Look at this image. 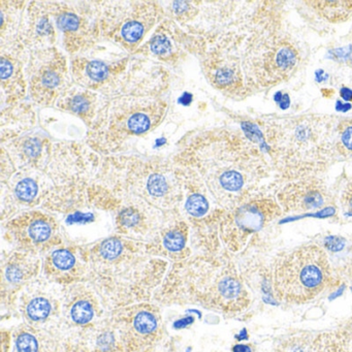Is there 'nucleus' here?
I'll use <instances>...</instances> for the list:
<instances>
[{
    "label": "nucleus",
    "instance_id": "nucleus-26",
    "mask_svg": "<svg viewBox=\"0 0 352 352\" xmlns=\"http://www.w3.org/2000/svg\"><path fill=\"white\" fill-rule=\"evenodd\" d=\"M51 312V305L46 298H38L30 302L28 313L34 320H43L47 318Z\"/></svg>",
    "mask_w": 352,
    "mask_h": 352
},
{
    "label": "nucleus",
    "instance_id": "nucleus-27",
    "mask_svg": "<svg viewBox=\"0 0 352 352\" xmlns=\"http://www.w3.org/2000/svg\"><path fill=\"white\" fill-rule=\"evenodd\" d=\"M72 317L75 322L79 324H86L91 321L94 317V309L91 305L86 300H80L76 302L75 306L72 309Z\"/></svg>",
    "mask_w": 352,
    "mask_h": 352
},
{
    "label": "nucleus",
    "instance_id": "nucleus-31",
    "mask_svg": "<svg viewBox=\"0 0 352 352\" xmlns=\"http://www.w3.org/2000/svg\"><path fill=\"white\" fill-rule=\"evenodd\" d=\"M164 246L170 251H179L184 247L185 236L180 230H172L164 236Z\"/></svg>",
    "mask_w": 352,
    "mask_h": 352
},
{
    "label": "nucleus",
    "instance_id": "nucleus-2",
    "mask_svg": "<svg viewBox=\"0 0 352 352\" xmlns=\"http://www.w3.org/2000/svg\"><path fill=\"white\" fill-rule=\"evenodd\" d=\"M185 150L195 154L207 172L220 203L239 206L248 199L265 172L263 156L248 140L234 131L214 129L191 135Z\"/></svg>",
    "mask_w": 352,
    "mask_h": 352
},
{
    "label": "nucleus",
    "instance_id": "nucleus-4",
    "mask_svg": "<svg viewBox=\"0 0 352 352\" xmlns=\"http://www.w3.org/2000/svg\"><path fill=\"white\" fill-rule=\"evenodd\" d=\"M336 133L337 125L329 118L304 116L272 123L265 135L279 162L311 170L336 151Z\"/></svg>",
    "mask_w": 352,
    "mask_h": 352
},
{
    "label": "nucleus",
    "instance_id": "nucleus-9",
    "mask_svg": "<svg viewBox=\"0 0 352 352\" xmlns=\"http://www.w3.org/2000/svg\"><path fill=\"white\" fill-rule=\"evenodd\" d=\"M57 30L67 52L75 56L96 48L100 41V3H48Z\"/></svg>",
    "mask_w": 352,
    "mask_h": 352
},
{
    "label": "nucleus",
    "instance_id": "nucleus-28",
    "mask_svg": "<svg viewBox=\"0 0 352 352\" xmlns=\"http://www.w3.org/2000/svg\"><path fill=\"white\" fill-rule=\"evenodd\" d=\"M133 327L140 333L147 335L155 331L157 327V320L155 316L148 312H142L135 316Z\"/></svg>",
    "mask_w": 352,
    "mask_h": 352
},
{
    "label": "nucleus",
    "instance_id": "nucleus-10",
    "mask_svg": "<svg viewBox=\"0 0 352 352\" xmlns=\"http://www.w3.org/2000/svg\"><path fill=\"white\" fill-rule=\"evenodd\" d=\"M203 42V36L189 34L175 20L166 17L133 55L164 67H177L190 53L199 54Z\"/></svg>",
    "mask_w": 352,
    "mask_h": 352
},
{
    "label": "nucleus",
    "instance_id": "nucleus-29",
    "mask_svg": "<svg viewBox=\"0 0 352 352\" xmlns=\"http://www.w3.org/2000/svg\"><path fill=\"white\" fill-rule=\"evenodd\" d=\"M52 261L55 267H58L59 270H63V271L72 269L76 263L75 256L65 249L55 251L52 255Z\"/></svg>",
    "mask_w": 352,
    "mask_h": 352
},
{
    "label": "nucleus",
    "instance_id": "nucleus-11",
    "mask_svg": "<svg viewBox=\"0 0 352 352\" xmlns=\"http://www.w3.org/2000/svg\"><path fill=\"white\" fill-rule=\"evenodd\" d=\"M131 56L108 57V52L94 48L72 57V82L79 87L106 96L129 69Z\"/></svg>",
    "mask_w": 352,
    "mask_h": 352
},
{
    "label": "nucleus",
    "instance_id": "nucleus-37",
    "mask_svg": "<svg viewBox=\"0 0 352 352\" xmlns=\"http://www.w3.org/2000/svg\"><path fill=\"white\" fill-rule=\"evenodd\" d=\"M234 352H250V350H249V348L247 347V346L244 345H239L236 346L234 349Z\"/></svg>",
    "mask_w": 352,
    "mask_h": 352
},
{
    "label": "nucleus",
    "instance_id": "nucleus-25",
    "mask_svg": "<svg viewBox=\"0 0 352 352\" xmlns=\"http://www.w3.org/2000/svg\"><path fill=\"white\" fill-rule=\"evenodd\" d=\"M185 209H186L187 213L192 217H204L209 212V201L205 195H201V193H193L187 199Z\"/></svg>",
    "mask_w": 352,
    "mask_h": 352
},
{
    "label": "nucleus",
    "instance_id": "nucleus-20",
    "mask_svg": "<svg viewBox=\"0 0 352 352\" xmlns=\"http://www.w3.org/2000/svg\"><path fill=\"white\" fill-rule=\"evenodd\" d=\"M313 352H352V339L339 329L317 333Z\"/></svg>",
    "mask_w": 352,
    "mask_h": 352
},
{
    "label": "nucleus",
    "instance_id": "nucleus-36",
    "mask_svg": "<svg viewBox=\"0 0 352 352\" xmlns=\"http://www.w3.org/2000/svg\"><path fill=\"white\" fill-rule=\"evenodd\" d=\"M341 96L346 100H352V90L348 89V88H343L341 90Z\"/></svg>",
    "mask_w": 352,
    "mask_h": 352
},
{
    "label": "nucleus",
    "instance_id": "nucleus-8",
    "mask_svg": "<svg viewBox=\"0 0 352 352\" xmlns=\"http://www.w3.org/2000/svg\"><path fill=\"white\" fill-rule=\"evenodd\" d=\"M203 38V47L199 55L201 69L209 83L230 98L246 96L251 86L244 65L230 47V36L216 34Z\"/></svg>",
    "mask_w": 352,
    "mask_h": 352
},
{
    "label": "nucleus",
    "instance_id": "nucleus-1",
    "mask_svg": "<svg viewBox=\"0 0 352 352\" xmlns=\"http://www.w3.org/2000/svg\"><path fill=\"white\" fill-rule=\"evenodd\" d=\"M168 69L143 57H133L129 69L106 94V106L88 133L90 147L114 153L123 145L155 129L166 118L164 92Z\"/></svg>",
    "mask_w": 352,
    "mask_h": 352
},
{
    "label": "nucleus",
    "instance_id": "nucleus-17",
    "mask_svg": "<svg viewBox=\"0 0 352 352\" xmlns=\"http://www.w3.org/2000/svg\"><path fill=\"white\" fill-rule=\"evenodd\" d=\"M34 124V112L23 104L8 106L1 113V143L20 137L22 131Z\"/></svg>",
    "mask_w": 352,
    "mask_h": 352
},
{
    "label": "nucleus",
    "instance_id": "nucleus-5",
    "mask_svg": "<svg viewBox=\"0 0 352 352\" xmlns=\"http://www.w3.org/2000/svg\"><path fill=\"white\" fill-rule=\"evenodd\" d=\"M104 5L100 21L102 38L131 55L166 19V12L158 3L129 1Z\"/></svg>",
    "mask_w": 352,
    "mask_h": 352
},
{
    "label": "nucleus",
    "instance_id": "nucleus-13",
    "mask_svg": "<svg viewBox=\"0 0 352 352\" xmlns=\"http://www.w3.org/2000/svg\"><path fill=\"white\" fill-rule=\"evenodd\" d=\"M286 213H309L329 207L333 195L325 183L314 176L302 177L286 184L277 195Z\"/></svg>",
    "mask_w": 352,
    "mask_h": 352
},
{
    "label": "nucleus",
    "instance_id": "nucleus-30",
    "mask_svg": "<svg viewBox=\"0 0 352 352\" xmlns=\"http://www.w3.org/2000/svg\"><path fill=\"white\" fill-rule=\"evenodd\" d=\"M122 251V244L117 239H109L100 246V253L107 259H115Z\"/></svg>",
    "mask_w": 352,
    "mask_h": 352
},
{
    "label": "nucleus",
    "instance_id": "nucleus-22",
    "mask_svg": "<svg viewBox=\"0 0 352 352\" xmlns=\"http://www.w3.org/2000/svg\"><path fill=\"white\" fill-rule=\"evenodd\" d=\"M336 151L341 155H352V119L338 123Z\"/></svg>",
    "mask_w": 352,
    "mask_h": 352
},
{
    "label": "nucleus",
    "instance_id": "nucleus-32",
    "mask_svg": "<svg viewBox=\"0 0 352 352\" xmlns=\"http://www.w3.org/2000/svg\"><path fill=\"white\" fill-rule=\"evenodd\" d=\"M18 352H36L38 344L36 338L28 333H22L16 341Z\"/></svg>",
    "mask_w": 352,
    "mask_h": 352
},
{
    "label": "nucleus",
    "instance_id": "nucleus-7",
    "mask_svg": "<svg viewBox=\"0 0 352 352\" xmlns=\"http://www.w3.org/2000/svg\"><path fill=\"white\" fill-rule=\"evenodd\" d=\"M25 75L28 94L38 106L56 104L73 84L67 56L56 47L32 51Z\"/></svg>",
    "mask_w": 352,
    "mask_h": 352
},
{
    "label": "nucleus",
    "instance_id": "nucleus-24",
    "mask_svg": "<svg viewBox=\"0 0 352 352\" xmlns=\"http://www.w3.org/2000/svg\"><path fill=\"white\" fill-rule=\"evenodd\" d=\"M38 190L40 188L36 181L30 177H26L18 181L14 192L16 197L22 203H32L38 197Z\"/></svg>",
    "mask_w": 352,
    "mask_h": 352
},
{
    "label": "nucleus",
    "instance_id": "nucleus-16",
    "mask_svg": "<svg viewBox=\"0 0 352 352\" xmlns=\"http://www.w3.org/2000/svg\"><path fill=\"white\" fill-rule=\"evenodd\" d=\"M104 94L72 84L56 104V108L81 118L89 129L106 106Z\"/></svg>",
    "mask_w": 352,
    "mask_h": 352
},
{
    "label": "nucleus",
    "instance_id": "nucleus-33",
    "mask_svg": "<svg viewBox=\"0 0 352 352\" xmlns=\"http://www.w3.org/2000/svg\"><path fill=\"white\" fill-rule=\"evenodd\" d=\"M342 209L346 213L352 215V179L345 185L340 199Z\"/></svg>",
    "mask_w": 352,
    "mask_h": 352
},
{
    "label": "nucleus",
    "instance_id": "nucleus-3",
    "mask_svg": "<svg viewBox=\"0 0 352 352\" xmlns=\"http://www.w3.org/2000/svg\"><path fill=\"white\" fill-rule=\"evenodd\" d=\"M271 280L272 289L280 302L307 304L333 283V267L324 249L305 244L276 257Z\"/></svg>",
    "mask_w": 352,
    "mask_h": 352
},
{
    "label": "nucleus",
    "instance_id": "nucleus-34",
    "mask_svg": "<svg viewBox=\"0 0 352 352\" xmlns=\"http://www.w3.org/2000/svg\"><path fill=\"white\" fill-rule=\"evenodd\" d=\"M120 219L123 226H127V228H133V226L139 223L141 216L135 210L126 209L121 213Z\"/></svg>",
    "mask_w": 352,
    "mask_h": 352
},
{
    "label": "nucleus",
    "instance_id": "nucleus-35",
    "mask_svg": "<svg viewBox=\"0 0 352 352\" xmlns=\"http://www.w3.org/2000/svg\"><path fill=\"white\" fill-rule=\"evenodd\" d=\"M340 331L347 336V337L351 338L352 339V316L349 318L346 319L339 327H338Z\"/></svg>",
    "mask_w": 352,
    "mask_h": 352
},
{
    "label": "nucleus",
    "instance_id": "nucleus-19",
    "mask_svg": "<svg viewBox=\"0 0 352 352\" xmlns=\"http://www.w3.org/2000/svg\"><path fill=\"white\" fill-rule=\"evenodd\" d=\"M317 333L294 331L276 340L272 352H313Z\"/></svg>",
    "mask_w": 352,
    "mask_h": 352
},
{
    "label": "nucleus",
    "instance_id": "nucleus-15",
    "mask_svg": "<svg viewBox=\"0 0 352 352\" xmlns=\"http://www.w3.org/2000/svg\"><path fill=\"white\" fill-rule=\"evenodd\" d=\"M55 28L48 3H30L24 10L18 42L30 52L52 48L56 42Z\"/></svg>",
    "mask_w": 352,
    "mask_h": 352
},
{
    "label": "nucleus",
    "instance_id": "nucleus-12",
    "mask_svg": "<svg viewBox=\"0 0 352 352\" xmlns=\"http://www.w3.org/2000/svg\"><path fill=\"white\" fill-rule=\"evenodd\" d=\"M283 213L277 199L269 197H253L236 206L223 223L226 238L234 246L241 247L253 234L269 226Z\"/></svg>",
    "mask_w": 352,
    "mask_h": 352
},
{
    "label": "nucleus",
    "instance_id": "nucleus-23",
    "mask_svg": "<svg viewBox=\"0 0 352 352\" xmlns=\"http://www.w3.org/2000/svg\"><path fill=\"white\" fill-rule=\"evenodd\" d=\"M146 190L154 199L166 197V193L170 191L168 178L162 173H151L146 181Z\"/></svg>",
    "mask_w": 352,
    "mask_h": 352
},
{
    "label": "nucleus",
    "instance_id": "nucleus-18",
    "mask_svg": "<svg viewBox=\"0 0 352 352\" xmlns=\"http://www.w3.org/2000/svg\"><path fill=\"white\" fill-rule=\"evenodd\" d=\"M307 5L329 23H342L348 21L352 16L351 0L337 1H307Z\"/></svg>",
    "mask_w": 352,
    "mask_h": 352
},
{
    "label": "nucleus",
    "instance_id": "nucleus-14",
    "mask_svg": "<svg viewBox=\"0 0 352 352\" xmlns=\"http://www.w3.org/2000/svg\"><path fill=\"white\" fill-rule=\"evenodd\" d=\"M30 52L20 43L1 45L0 79L3 107L21 104L28 91L25 67Z\"/></svg>",
    "mask_w": 352,
    "mask_h": 352
},
{
    "label": "nucleus",
    "instance_id": "nucleus-6",
    "mask_svg": "<svg viewBox=\"0 0 352 352\" xmlns=\"http://www.w3.org/2000/svg\"><path fill=\"white\" fill-rule=\"evenodd\" d=\"M300 63V48L294 40L274 36L250 47L243 65L251 88H265L290 79Z\"/></svg>",
    "mask_w": 352,
    "mask_h": 352
},
{
    "label": "nucleus",
    "instance_id": "nucleus-21",
    "mask_svg": "<svg viewBox=\"0 0 352 352\" xmlns=\"http://www.w3.org/2000/svg\"><path fill=\"white\" fill-rule=\"evenodd\" d=\"M25 232L34 243H44L52 236L53 226L50 218L42 214H32L25 218Z\"/></svg>",
    "mask_w": 352,
    "mask_h": 352
}]
</instances>
